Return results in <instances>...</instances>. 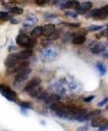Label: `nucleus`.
I'll return each instance as SVG.
<instances>
[{
  "label": "nucleus",
  "instance_id": "obj_1",
  "mask_svg": "<svg viewBox=\"0 0 108 131\" xmlns=\"http://www.w3.org/2000/svg\"><path fill=\"white\" fill-rule=\"evenodd\" d=\"M16 41V43L19 45L20 46L24 47V48H29V49L34 47L37 42L36 39L27 36L25 34H20V35H18Z\"/></svg>",
  "mask_w": 108,
  "mask_h": 131
},
{
  "label": "nucleus",
  "instance_id": "obj_2",
  "mask_svg": "<svg viewBox=\"0 0 108 131\" xmlns=\"http://www.w3.org/2000/svg\"><path fill=\"white\" fill-rule=\"evenodd\" d=\"M108 15V6L100 9H94L87 14V17H94L96 19H104Z\"/></svg>",
  "mask_w": 108,
  "mask_h": 131
},
{
  "label": "nucleus",
  "instance_id": "obj_3",
  "mask_svg": "<svg viewBox=\"0 0 108 131\" xmlns=\"http://www.w3.org/2000/svg\"><path fill=\"white\" fill-rule=\"evenodd\" d=\"M31 71H32V70L28 67H25V68H23V69L18 71L17 75L16 76V79H15V82H14V84L15 85L21 84L23 81H24L27 78L29 77Z\"/></svg>",
  "mask_w": 108,
  "mask_h": 131
},
{
  "label": "nucleus",
  "instance_id": "obj_4",
  "mask_svg": "<svg viewBox=\"0 0 108 131\" xmlns=\"http://www.w3.org/2000/svg\"><path fill=\"white\" fill-rule=\"evenodd\" d=\"M0 92L10 101H16V93L13 90H11V88L7 85L0 84Z\"/></svg>",
  "mask_w": 108,
  "mask_h": 131
},
{
  "label": "nucleus",
  "instance_id": "obj_5",
  "mask_svg": "<svg viewBox=\"0 0 108 131\" xmlns=\"http://www.w3.org/2000/svg\"><path fill=\"white\" fill-rule=\"evenodd\" d=\"M21 58H20L19 54L17 53H11L7 56L6 60V66L7 68H13L16 67L17 64L20 63L21 62Z\"/></svg>",
  "mask_w": 108,
  "mask_h": 131
},
{
  "label": "nucleus",
  "instance_id": "obj_6",
  "mask_svg": "<svg viewBox=\"0 0 108 131\" xmlns=\"http://www.w3.org/2000/svg\"><path fill=\"white\" fill-rule=\"evenodd\" d=\"M40 83H42V80H40V78H33L31 81H29V82L25 85L23 91H26V92H29V91H32L33 89L40 86Z\"/></svg>",
  "mask_w": 108,
  "mask_h": 131
},
{
  "label": "nucleus",
  "instance_id": "obj_7",
  "mask_svg": "<svg viewBox=\"0 0 108 131\" xmlns=\"http://www.w3.org/2000/svg\"><path fill=\"white\" fill-rule=\"evenodd\" d=\"M87 113V110H78V108H76V110H72L71 115H70V119L73 120H78L79 118L84 116Z\"/></svg>",
  "mask_w": 108,
  "mask_h": 131
},
{
  "label": "nucleus",
  "instance_id": "obj_8",
  "mask_svg": "<svg viewBox=\"0 0 108 131\" xmlns=\"http://www.w3.org/2000/svg\"><path fill=\"white\" fill-rule=\"evenodd\" d=\"M55 25H47L44 27H43V35L44 36H49V35H51L53 32H55Z\"/></svg>",
  "mask_w": 108,
  "mask_h": 131
},
{
  "label": "nucleus",
  "instance_id": "obj_9",
  "mask_svg": "<svg viewBox=\"0 0 108 131\" xmlns=\"http://www.w3.org/2000/svg\"><path fill=\"white\" fill-rule=\"evenodd\" d=\"M99 113H100L99 110H96V111H92V112H90V113L87 114V115L85 114V115L82 116V117L79 118L78 121L82 122V121H86V120H88V119H90V118H94V117H97Z\"/></svg>",
  "mask_w": 108,
  "mask_h": 131
},
{
  "label": "nucleus",
  "instance_id": "obj_10",
  "mask_svg": "<svg viewBox=\"0 0 108 131\" xmlns=\"http://www.w3.org/2000/svg\"><path fill=\"white\" fill-rule=\"evenodd\" d=\"M105 45H104L103 43H97V45H94V46L91 48V52L93 53H100V52L105 51Z\"/></svg>",
  "mask_w": 108,
  "mask_h": 131
},
{
  "label": "nucleus",
  "instance_id": "obj_11",
  "mask_svg": "<svg viewBox=\"0 0 108 131\" xmlns=\"http://www.w3.org/2000/svg\"><path fill=\"white\" fill-rule=\"evenodd\" d=\"M79 6V3L77 0H67L66 4L64 5V8H75L77 9Z\"/></svg>",
  "mask_w": 108,
  "mask_h": 131
},
{
  "label": "nucleus",
  "instance_id": "obj_12",
  "mask_svg": "<svg viewBox=\"0 0 108 131\" xmlns=\"http://www.w3.org/2000/svg\"><path fill=\"white\" fill-rule=\"evenodd\" d=\"M33 51L30 50V49H27V50L20 52L18 54H19L20 58H21L22 60H25V59H28L29 57H31V56L33 55Z\"/></svg>",
  "mask_w": 108,
  "mask_h": 131
},
{
  "label": "nucleus",
  "instance_id": "obj_13",
  "mask_svg": "<svg viewBox=\"0 0 108 131\" xmlns=\"http://www.w3.org/2000/svg\"><path fill=\"white\" fill-rule=\"evenodd\" d=\"M93 7V3L92 2H84L82 3V4H79L78 7L77 8V9H81L83 10V11H88V10H90L91 8Z\"/></svg>",
  "mask_w": 108,
  "mask_h": 131
},
{
  "label": "nucleus",
  "instance_id": "obj_14",
  "mask_svg": "<svg viewBox=\"0 0 108 131\" xmlns=\"http://www.w3.org/2000/svg\"><path fill=\"white\" fill-rule=\"evenodd\" d=\"M43 35V27L42 26H36L33 31H32V36L34 38H38Z\"/></svg>",
  "mask_w": 108,
  "mask_h": 131
},
{
  "label": "nucleus",
  "instance_id": "obj_15",
  "mask_svg": "<svg viewBox=\"0 0 108 131\" xmlns=\"http://www.w3.org/2000/svg\"><path fill=\"white\" fill-rule=\"evenodd\" d=\"M86 42V37L84 35H79V36H77L72 40V42L74 45H82Z\"/></svg>",
  "mask_w": 108,
  "mask_h": 131
},
{
  "label": "nucleus",
  "instance_id": "obj_16",
  "mask_svg": "<svg viewBox=\"0 0 108 131\" xmlns=\"http://www.w3.org/2000/svg\"><path fill=\"white\" fill-rule=\"evenodd\" d=\"M37 21H38V20H37V18L35 17L34 16L31 15V16H28V17H27V19L25 20L24 25H34V24H36Z\"/></svg>",
  "mask_w": 108,
  "mask_h": 131
},
{
  "label": "nucleus",
  "instance_id": "obj_17",
  "mask_svg": "<svg viewBox=\"0 0 108 131\" xmlns=\"http://www.w3.org/2000/svg\"><path fill=\"white\" fill-rule=\"evenodd\" d=\"M60 100V97L57 96V95H47V97L44 99L45 102L50 103V102H54V101H58Z\"/></svg>",
  "mask_w": 108,
  "mask_h": 131
},
{
  "label": "nucleus",
  "instance_id": "obj_18",
  "mask_svg": "<svg viewBox=\"0 0 108 131\" xmlns=\"http://www.w3.org/2000/svg\"><path fill=\"white\" fill-rule=\"evenodd\" d=\"M97 70H98L100 75H104V74L106 73V67L104 64L101 63V62H98V63L97 64Z\"/></svg>",
  "mask_w": 108,
  "mask_h": 131
},
{
  "label": "nucleus",
  "instance_id": "obj_19",
  "mask_svg": "<svg viewBox=\"0 0 108 131\" xmlns=\"http://www.w3.org/2000/svg\"><path fill=\"white\" fill-rule=\"evenodd\" d=\"M10 13L14 14V15H22L23 13V8L18 7V6H13L10 8Z\"/></svg>",
  "mask_w": 108,
  "mask_h": 131
},
{
  "label": "nucleus",
  "instance_id": "obj_20",
  "mask_svg": "<svg viewBox=\"0 0 108 131\" xmlns=\"http://www.w3.org/2000/svg\"><path fill=\"white\" fill-rule=\"evenodd\" d=\"M11 18V15L7 12H0V21H4Z\"/></svg>",
  "mask_w": 108,
  "mask_h": 131
},
{
  "label": "nucleus",
  "instance_id": "obj_21",
  "mask_svg": "<svg viewBox=\"0 0 108 131\" xmlns=\"http://www.w3.org/2000/svg\"><path fill=\"white\" fill-rule=\"evenodd\" d=\"M104 28L103 25H90V26L87 27V30L90 32H94V31H98V30H101V29Z\"/></svg>",
  "mask_w": 108,
  "mask_h": 131
},
{
  "label": "nucleus",
  "instance_id": "obj_22",
  "mask_svg": "<svg viewBox=\"0 0 108 131\" xmlns=\"http://www.w3.org/2000/svg\"><path fill=\"white\" fill-rule=\"evenodd\" d=\"M58 38H60V33H59V32H56V31L53 32L50 35L47 36V39H48V40H50V41L57 40Z\"/></svg>",
  "mask_w": 108,
  "mask_h": 131
},
{
  "label": "nucleus",
  "instance_id": "obj_23",
  "mask_svg": "<svg viewBox=\"0 0 108 131\" xmlns=\"http://www.w3.org/2000/svg\"><path fill=\"white\" fill-rule=\"evenodd\" d=\"M20 106L23 108H26V110H30L32 108V104L30 102H27V101H23V102L20 103Z\"/></svg>",
  "mask_w": 108,
  "mask_h": 131
},
{
  "label": "nucleus",
  "instance_id": "obj_24",
  "mask_svg": "<svg viewBox=\"0 0 108 131\" xmlns=\"http://www.w3.org/2000/svg\"><path fill=\"white\" fill-rule=\"evenodd\" d=\"M67 0H56L55 5L60 8H64V5L66 4Z\"/></svg>",
  "mask_w": 108,
  "mask_h": 131
},
{
  "label": "nucleus",
  "instance_id": "obj_25",
  "mask_svg": "<svg viewBox=\"0 0 108 131\" xmlns=\"http://www.w3.org/2000/svg\"><path fill=\"white\" fill-rule=\"evenodd\" d=\"M65 15L67 16H70V17H72V18H77V16H78V15H77V13H75V12H70V11L66 12Z\"/></svg>",
  "mask_w": 108,
  "mask_h": 131
},
{
  "label": "nucleus",
  "instance_id": "obj_26",
  "mask_svg": "<svg viewBox=\"0 0 108 131\" xmlns=\"http://www.w3.org/2000/svg\"><path fill=\"white\" fill-rule=\"evenodd\" d=\"M63 25H68V26H71V27H74V28H77V27H79L80 26V24L77 23V24H72V23H65V22H63Z\"/></svg>",
  "mask_w": 108,
  "mask_h": 131
},
{
  "label": "nucleus",
  "instance_id": "obj_27",
  "mask_svg": "<svg viewBox=\"0 0 108 131\" xmlns=\"http://www.w3.org/2000/svg\"><path fill=\"white\" fill-rule=\"evenodd\" d=\"M56 15H54V14H49V13H46L44 15V18L45 19H51V18H55L56 17Z\"/></svg>",
  "mask_w": 108,
  "mask_h": 131
},
{
  "label": "nucleus",
  "instance_id": "obj_28",
  "mask_svg": "<svg viewBox=\"0 0 108 131\" xmlns=\"http://www.w3.org/2000/svg\"><path fill=\"white\" fill-rule=\"evenodd\" d=\"M35 1H36V4L39 6H43L47 3V0H35Z\"/></svg>",
  "mask_w": 108,
  "mask_h": 131
},
{
  "label": "nucleus",
  "instance_id": "obj_29",
  "mask_svg": "<svg viewBox=\"0 0 108 131\" xmlns=\"http://www.w3.org/2000/svg\"><path fill=\"white\" fill-rule=\"evenodd\" d=\"M94 96H88L84 99V101H85V102H90V101H92V100H94Z\"/></svg>",
  "mask_w": 108,
  "mask_h": 131
},
{
  "label": "nucleus",
  "instance_id": "obj_30",
  "mask_svg": "<svg viewBox=\"0 0 108 131\" xmlns=\"http://www.w3.org/2000/svg\"><path fill=\"white\" fill-rule=\"evenodd\" d=\"M108 101V99L107 98H105V99H104L103 100H101V102H99L98 103V106L99 107H102V106H104V104H105L106 102Z\"/></svg>",
  "mask_w": 108,
  "mask_h": 131
},
{
  "label": "nucleus",
  "instance_id": "obj_31",
  "mask_svg": "<svg viewBox=\"0 0 108 131\" xmlns=\"http://www.w3.org/2000/svg\"><path fill=\"white\" fill-rule=\"evenodd\" d=\"M100 35L102 36V35H104V36L105 37H108V29H106V30H104V31L101 32Z\"/></svg>",
  "mask_w": 108,
  "mask_h": 131
},
{
  "label": "nucleus",
  "instance_id": "obj_32",
  "mask_svg": "<svg viewBox=\"0 0 108 131\" xmlns=\"http://www.w3.org/2000/svg\"><path fill=\"white\" fill-rule=\"evenodd\" d=\"M2 2L4 5H9L14 2V0H2Z\"/></svg>",
  "mask_w": 108,
  "mask_h": 131
},
{
  "label": "nucleus",
  "instance_id": "obj_33",
  "mask_svg": "<svg viewBox=\"0 0 108 131\" xmlns=\"http://www.w3.org/2000/svg\"><path fill=\"white\" fill-rule=\"evenodd\" d=\"M10 22H11L12 24H18V21L17 20H16V19H13V18H10Z\"/></svg>",
  "mask_w": 108,
  "mask_h": 131
},
{
  "label": "nucleus",
  "instance_id": "obj_34",
  "mask_svg": "<svg viewBox=\"0 0 108 131\" xmlns=\"http://www.w3.org/2000/svg\"><path fill=\"white\" fill-rule=\"evenodd\" d=\"M106 110H108V107H107V108H106Z\"/></svg>",
  "mask_w": 108,
  "mask_h": 131
}]
</instances>
